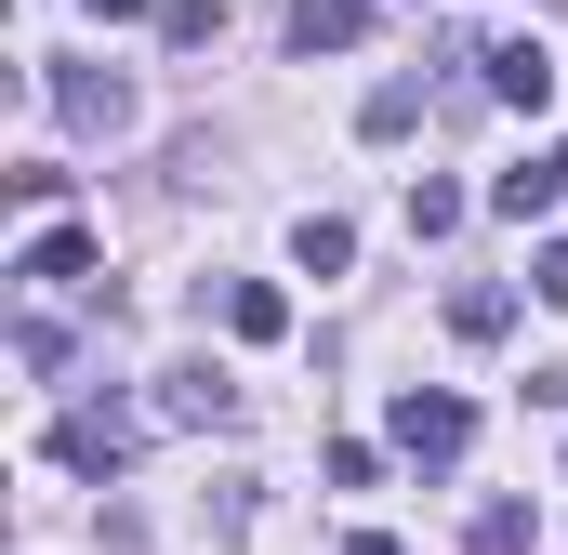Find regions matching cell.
I'll return each instance as SVG.
<instances>
[{
  "instance_id": "5b68a950",
  "label": "cell",
  "mask_w": 568,
  "mask_h": 555,
  "mask_svg": "<svg viewBox=\"0 0 568 555\" xmlns=\"http://www.w3.org/2000/svg\"><path fill=\"white\" fill-rule=\"evenodd\" d=\"M159 423H212V436H225V423H239V384L185 357V371H159Z\"/></svg>"
},
{
  "instance_id": "8992f818",
  "label": "cell",
  "mask_w": 568,
  "mask_h": 555,
  "mask_svg": "<svg viewBox=\"0 0 568 555\" xmlns=\"http://www.w3.org/2000/svg\"><path fill=\"white\" fill-rule=\"evenodd\" d=\"M371 40V0H291V53H357Z\"/></svg>"
},
{
  "instance_id": "ac0fdd59",
  "label": "cell",
  "mask_w": 568,
  "mask_h": 555,
  "mask_svg": "<svg viewBox=\"0 0 568 555\" xmlns=\"http://www.w3.org/2000/svg\"><path fill=\"white\" fill-rule=\"evenodd\" d=\"M542 159H556V172H568V145H542Z\"/></svg>"
},
{
  "instance_id": "52a82bcc",
  "label": "cell",
  "mask_w": 568,
  "mask_h": 555,
  "mask_svg": "<svg viewBox=\"0 0 568 555\" xmlns=\"http://www.w3.org/2000/svg\"><path fill=\"white\" fill-rule=\"evenodd\" d=\"M489 93H503V107H542V93H556V53H542V40H503V53H489Z\"/></svg>"
},
{
  "instance_id": "7a4b0ae2",
  "label": "cell",
  "mask_w": 568,
  "mask_h": 555,
  "mask_svg": "<svg viewBox=\"0 0 568 555\" xmlns=\"http://www.w3.org/2000/svg\"><path fill=\"white\" fill-rule=\"evenodd\" d=\"M53 463H67V476H120V463H133V411H120V397H106V411H67L53 423Z\"/></svg>"
},
{
  "instance_id": "9a60e30c",
  "label": "cell",
  "mask_w": 568,
  "mask_h": 555,
  "mask_svg": "<svg viewBox=\"0 0 568 555\" xmlns=\"http://www.w3.org/2000/svg\"><path fill=\"white\" fill-rule=\"evenodd\" d=\"M463 225V185H410V239H449Z\"/></svg>"
},
{
  "instance_id": "5bb4252c",
  "label": "cell",
  "mask_w": 568,
  "mask_h": 555,
  "mask_svg": "<svg viewBox=\"0 0 568 555\" xmlns=\"http://www.w3.org/2000/svg\"><path fill=\"white\" fill-rule=\"evenodd\" d=\"M503 317H516V304H503V291H489V278H476V291H449V331H463V344H489V331H503Z\"/></svg>"
},
{
  "instance_id": "e0dca14e",
  "label": "cell",
  "mask_w": 568,
  "mask_h": 555,
  "mask_svg": "<svg viewBox=\"0 0 568 555\" xmlns=\"http://www.w3.org/2000/svg\"><path fill=\"white\" fill-rule=\"evenodd\" d=\"M344 555H397V543H384V529H357V543H344Z\"/></svg>"
},
{
  "instance_id": "ba28073f",
  "label": "cell",
  "mask_w": 568,
  "mask_h": 555,
  "mask_svg": "<svg viewBox=\"0 0 568 555\" xmlns=\"http://www.w3.org/2000/svg\"><path fill=\"white\" fill-rule=\"evenodd\" d=\"M556 199H568V172H556V159H529V172H503V185H489V212H503V225H542Z\"/></svg>"
},
{
  "instance_id": "277c9868",
  "label": "cell",
  "mask_w": 568,
  "mask_h": 555,
  "mask_svg": "<svg viewBox=\"0 0 568 555\" xmlns=\"http://www.w3.org/2000/svg\"><path fill=\"white\" fill-rule=\"evenodd\" d=\"M93 265H106V252H93V225H40L13 278H40V291H93Z\"/></svg>"
},
{
  "instance_id": "8fae6325",
  "label": "cell",
  "mask_w": 568,
  "mask_h": 555,
  "mask_svg": "<svg viewBox=\"0 0 568 555\" xmlns=\"http://www.w3.org/2000/svg\"><path fill=\"white\" fill-rule=\"evenodd\" d=\"M529 529H542L529 503H476V529H463V555H529Z\"/></svg>"
},
{
  "instance_id": "3957f363",
  "label": "cell",
  "mask_w": 568,
  "mask_h": 555,
  "mask_svg": "<svg viewBox=\"0 0 568 555\" xmlns=\"http://www.w3.org/2000/svg\"><path fill=\"white\" fill-rule=\"evenodd\" d=\"M463 436H476L463 397H424V384L397 397V450H410V463H463Z\"/></svg>"
},
{
  "instance_id": "30bf717a",
  "label": "cell",
  "mask_w": 568,
  "mask_h": 555,
  "mask_svg": "<svg viewBox=\"0 0 568 555\" xmlns=\"http://www.w3.org/2000/svg\"><path fill=\"white\" fill-rule=\"evenodd\" d=\"M291 252H304V278H344V265H357V225H344V212H304Z\"/></svg>"
},
{
  "instance_id": "4fadbf2b",
  "label": "cell",
  "mask_w": 568,
  "mask_h": 555,
  "mask_svg": "<svg viewBox=\"0 0 568 555\" xmlns=\"http://www.w3.org/2000/svg\"><path fill=\"white\" fill-rule=\"evenodd\" d=\"M212 27H225L212 0H159V40H172V53H212Z\"/></svg>"
},
{
  "instance_id": "7c38bea8",
  "label": "cell",
  "mask_w": 568,
  "mask_h": 555,
  "mask_svg": "<svg viewBox=\"0 0 568 555\" xmlns=\"http://www.w3.org/2000/svg\"><path fill=\"white\" fill-rule=\"evenodd\" d=\"M410 120H424V93H410V80H384V93L357 107V133H371V145H397V133H410Z\"/></svg>"
},
{
  "instance_id": "2e32d148",
  "label": "cell",
  "mask_w": 568,
  "mask_h": 555,
  "mask_svg": "<svg viewBox=\"0 0 568 555\" xmlns=\"http://www.w3.org/2000/svg\"><path fill=\"white\" fill-rule=\"evenodd\" d=\"M529 278H542V304H568V239H542V265H529Z\"/></svg>"
},
{
  "instance_id": "6da1fadb",
  "label": "cell",
  "mask_w": 568,
  "mask_h": 555,
  "mask_svg": "<svg viewBox=\"0 0 568 555\" xmlns=\"http://www.w3.org/2000/svg\"><path fill=\"white\" fill-rule=\"evenodd\" d=\"M40 93H53L67 133H133V80H106V67H53Z\"/></svg>"
},
{
  "instance_id": "9c48e42d",
  "label": "cell",
  "mask_w": 568,
  "mask_h": 555,
  "mask_svg": "<svg viewBox=\"0 0 568 555\" xmlns=\"http://www.w3.org/2000/svg\"><path fill=\"white\" fill-rule=\"evenodd\" d=\"M225 331H239V344H278V331H291V291L239 278V291H225Z\"/></svg>"
}]
</instances>
